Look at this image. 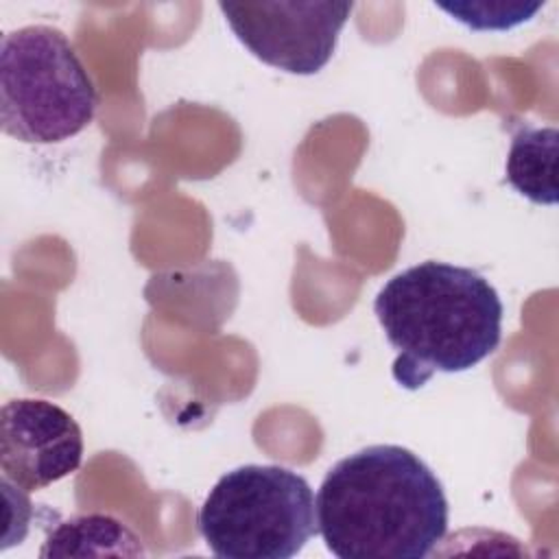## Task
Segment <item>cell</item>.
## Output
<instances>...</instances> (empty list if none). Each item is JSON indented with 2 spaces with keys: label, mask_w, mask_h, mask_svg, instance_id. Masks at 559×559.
I'll use <instances>...</instances> for the list:
<instances>
[{
  "label": "cell",
  "mask_w": 559,
  "mask_h": 559,
  "mask_svg": "<svg viewBox=\"0 0 559 559\" xmlns=\"http://www.w3.org/2000/svg\"><path fill=\"white\" fill-rule=\"evenodd\" d=\"M240 44L262 63L288 74H317L332 59L354 4L310 2H218Z\"/></svg>",
  "instance_id": "obj_5"
},
{
  "label": "cell",
  "mask_w": 559,
  "mask_h": 559,
  "mask_svg": "<svg viewBox=\"0 0 559 559\" xmlns=\"http://www.w3.org/2000/svg\"><path fill=\"white\" fill-rule=\"evenodd\" d=\"M314 507L317 531L338 559H424L448 531L441 480L415 452L391 443L334 463Z\"/></svg>",
  "instance_id": "obj_1"
},
{
  "label": "cell",
  "mask_w": 559,
  "mask_h": 559,
  "mask_svg": "<svg viewBox=\"0 0 559 559\" xmlns=\"http://www.w3.org/2000/svg\"><path fill=\"white\" fill-rule=\"evenodd\" d=\"M557 129L520 127L511 138L504 173L513 190L539 205L557 203Z\"/></svg>",
  "instance_id": "obj_7"
},
{
  "label": "cell",
  "mask_w": 559,
  "mask_h": 559,
  "mask_svg": "<svg viewBox=\"0 0 559 559\" xmlns=\"http://www.w3.org/2000/svg\"><path fill=\"white\" fill-rule=\"evenodd\" d=\"M98 94L70 39L31 24L0 41V124L26 144L63 142L94 118Z\"/></svg>",
  "instance_id": "obj_3"
},
{
  "label": "cell",
  "mask_w": 559,
  "mask_h": 559,
  "mask_svg": "<svg viewBox=\"0 0 559 559\" xmlns=\"http://www.w3.org/2000/svg\"><path fill=\"white\" fill-rule=\"evenodd\" d=\"M197 524L216 557L288 559L317 533V507L301 474L282 465H242L216 480Z\"/></svg>",
  "instance_id": "obj_4"
},
{
  "label": "cell",
  "mask_w": 559,
  "mask_h": 559,
  "mask_svg": "<svg viewBox=\"0 0 559 559\" xmlns=\"http://www.w3.org/2000/svg\"><path fill=\"white\" fill-rule=\"evenodd\" d=\"M83 435L74 417L48 400H9L0 413L2 480L31 493L76 472Z\"/></svg>",
  "instance_id": "obj_6"
},
{
  "label": "cell",
  "mask_w": 559,
  "mask_h": 559,
  "mask_svg": "<svg viewBox=\"0 0 559 559\" xmlns=\"http://www.w3.org/2000/svg\"><path fill=\"white\" fill-rule=\"evenodd\" d=\"M456 22L474 31H507L528 22L544 2L522 0H472V2H435Z\"/></svg>",
  "instance_id": "obj_9"
},
{
  "label": "cell",
  "mask_w": 559,
  "mask_h": 559,
  "mask_svg": "<svg viewBox=\"0 0 559 559\" xmlns=\"http://www.w3.org/2000/svg\"><path fill=\"white\" fill-rule=\"evenodd\" d=\"M41 557H92L122 555L142 557L144 548L135 533L120 520L103 513L76 515L59 522L46 537Z\"/></svg>",
  "instance_id": "obj_8"
},
{
  "label": "cell",
  "mask_w": 559,
  "mask_h": 559,
  "mask_svg": "<svg viewBox=\"0 0 559 559\" xmlns=\"http://www.w3.org/2000/svg\"><path fill=\"white\" fill-rule=\"evenodd\" d=\"M373 312L397 349L391 373L421 389L435 373H461L491 356L502 338V301L478 271L426 260L393 275Z\"/></svg>",
  "instance_id": "obj_2"
}]
</instances>
